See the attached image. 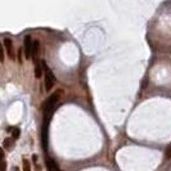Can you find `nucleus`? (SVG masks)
<instances>
[{
    "instance_id": "f257e3e1",
    "label": "nucleus",
    "mask_w": 171,
    "mask_h": 171,
    "mask_svg": "<svg viewBox=\"0 0 171 171\" xmlns=\"http://www.w3.org/2000/svg\"><path fill=\"white\" fill-rule=\"evenodd\" d=\"M58 93L59 91L54 93L53 95H50L44 102V105H42V111H44V120H42V124L49 125V121H50V118L53 116V112L55 111V107H57L58 101H59V95L61 94H58Z\"/></svg>"
},
{
    "instance_id": "f03ea898",
    "label": "nucleus",
    "mask_w": 171,
    "mask_h": 171,
    "mask_svg": "<svg viewBox=\"0 0 171 171\" xmlns=\"http://www.w3.org/2000/svg\"><path fill=\"white\" fill-rule=\"evenodd\" d=\"M41 67L44 68V72H45V89L50 90L53 88V85L55 84V77L52 72V70L46 66L45 61H41Z\"/></svg>"
},
{
    "instance_id": "7ed1b4c3",
    "label": "nucleus",
    "mask_w": 171,
    "mask_h": 171,
    "mask_svg": "<svg viewBox=\"0 0 171 171\" xmlns=\"http://www.w3.org/2000/svg\"><path fill=\"white\" fill-rule=\"evenodd\" d=\"M4 45H5V49H6V54H8V57L14 61L16 59V54H14V49H13V42L10 39H5L4 40Z\"/></svg>"
},
{
    "instance_id": "20e7f679",
    "label": "nucleus",
    "mask_w": 171,
    "mask_h": 171,
    "mask_svg": "<svg viewBox=\"0 0 171 171\" xmlns=\"http://www.w3.org/2000/svg\"><path fill=\"white\" fill-rule=\"evenodd\" d=\"M31 50H32V40L30 36L25 38V55L26 58H31Z\"/></svg>"
},
{
    "instance_id": "39448f33",
    "label": "nucleus",
    "mask_w": 171,
    "mask_h": 171,
    "mask_svg": "<svg viewBox=\"0 0 171 171\" xmlns=\"http://www.w3.org/2000/svg\"><path fill=\"white\" fill-rule=\"evenodd\" d=\"M38 54H39V41H32V50H31V57L35 63H38Z\"/></svg>"
},
{
    "instance_id": "423d86ee",
    "label": "nucleus",
    "mask_w": 171,
    "mask_h": 171,
    "mask_svg": "<svg viewBox=\"0 0 171 171\" xmlns=\"http://www.w3.org/2000/svg\"><path fill=\"white\" fill-rule=\"evenodd\" d=\"M46 167L49 171H61L58 165H57V162L52 158H46Z\"/></svg>"
},
{
    "instance_id": "0eeeda50",
    "label": "nucleus",
    "mask_w": 171,
    "mask_h": 171,
    "mask_svg": "<svg viewBox=\"0 0 171 171\" xmlns=\"http://www.w3.org/2000/svg\"><path fill=\"white\" fill-rule=\"evenodd\" d=\"M4 157H5L4 151H3V148H0V171H6V162H5Z\"/></svg>"
},
{
    "instance_id": "6e6552de",
    "label": "nucleus",
    "mask_w": 171,
    "mask_h": 171,
    "mask_svg": "<svg viewBox=\"0 0 171 171\" xmlns=\"http://www.w3.org/2000/svg\"><path fill=\"white\" fill-rule=\"evenodd\" d=\"M4 148L6 149V151H12V149L14 148V139H12V138H6L5 140H4Z\"/></svg>"
},
{
    "instance_id": "1a4fd4ad",
    "label": "nucleus",
    "mask_w": 171,
    "mask_h": 171,
    "mask_svg": "<svg viewBox=\"0 0 171 171\" xmlns=\"http://www.w3.org/2000/svg\"><path fill=\"white\" fill-rule=\"evenodd\" d=\"M9 131H12V139H18L19 138V135H21V130L18 129V127H9L8 129Z\"/></svg>"
},
{
    "instance_id": "9d476101",
    "label": "nucleus",
    "mask_w": 171,
    "mask_h": 171,
    "mask_svg": "<svg viewBox=\"0 0 171 171\" xmlns=\"http://www.w3.org/2000/svg\"><path fill=\"white\" fill-rule=\"evenodd\" d=\"M41 75H42V67H41L40 63H36V67H35V76L39 79V77H41Z\"/></svg>"
},
{
    "instance_id": "9b49d317",
    "label": "nucleus",
    "mask_w": 171,
    "mask_h": 171,
    "mask_svg": "<svg viewBox=\"0 0 171 171\" xmlns=\"http://www.w3.org/2000/svg\"><path fill=\"white\" fill-rule=\"evenodd\" d=\"M23 171H31V167H30V163H28V161L25 158L23 160Z\"/></svg>"
},
{
    "instance_id": "f8f14e48",
    "label": "nucleus",
    "mask_w": 171,
    "mask_h": 171,
    "mask_svg": "<svg viewBox=\"0 0 171 171\" xmlns=\"http://www.w3.org/2000/svg\"><path fill=\"white\" fill-rule=\"evenodd\" d=\"M0 62H4V49L0 44Z\"/></svg>"
},
{
    "instance_id": "ddd939ff",
    "label": "nucleus",
    "mask_w": 171,
    "mask_h": 171,
    "mask_svg": "<svg viewBox=\"0 0 171 171\" xmlns=\"http://www.w3.org/2000/svg\"><path fill=\"white\" fill-rule=\"evenodd\" d=\"M171 157V154H170V147H167L166 149V158H170Z\"/></svg>"
}]
</instances>
